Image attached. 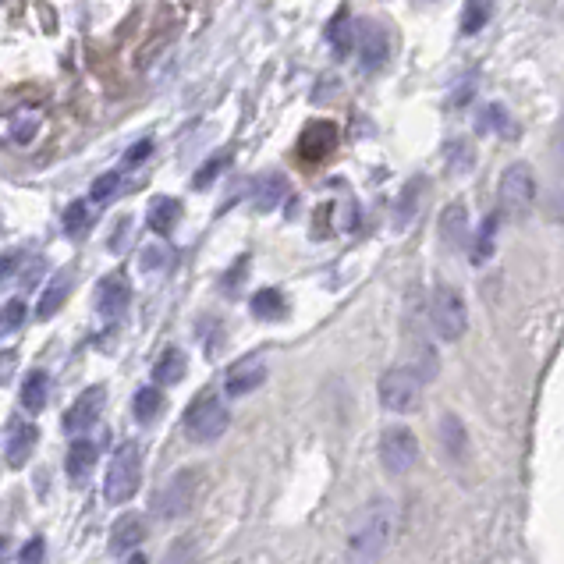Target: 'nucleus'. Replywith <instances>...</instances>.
Wrapping results in <instances>:
<instances>
[{"mask_svg":"<svg viewBox=\"0 0 564 564\" xmlns=\"http://www.w3.org/2000/svg\"><path fill=\"white\" fill-rule=\"evenodd\" d=\"M89 228H93V213H89V206L68 203V210H64V231H68L71 242H82V238L89 235Z\"/></svg>","mask_w":564,"mask_h":564,"instance_id":"nucleus-28","label":"nucleus"},{"mask_svg":"<svg viewBox=\"0 0 564 564\" xmlns=\"http://www.w3.org/2000/svg\"><path fill=\"white\" fill-rule=\"evenodd\" d=\"M25 323V302H8V306L0 309V337H8V334H15L18 327Z\"/></svg>","mask_w":564,"mask_h":564,"instance_id":"nucleus-33","label":"nucleus"},{"mask_svg":"<svg viewBox=\"0 0 564 564\" xmlns=\"http://www.w3.org/2000/svg\"><path fill=\"white\" fill-rule=\"evenodd\" d=\"M419 462V440L408 426H384L380 433V465L391 476H405Z\"/></svg>","mask_w":564,"mask_h":564,"instance_id":"nucleus-8","label":"nucleus"},{"mask_svg":"<svg viewBox=\"0 0 564 564\" xmlns=\"http://www.w3.org/2000/svg\"><path fill=\"white\" fill-rule=\"evenodd\" d=\"M440 238H444L447 249H458V245L469 242V213L462 203H451L440 217Z\"/></svg>","mask_w":564,"mask_h":564,"instance_id":"nucleus-18","label":"nucleus"},{"mask_svg":"<svg viewBox=\"0 0 564 564\" xmlns=\"http://www.w3.org/2000/svg\"><path fill=\"white\" fill-rule=\"evenodd\" d=\"M71 284H75V274H71V270H61V274L50 277V284L43 288L40 306H36V316H40V320H50V316H57V309L68 302Z\"/></svg>","mask_w":564,"mask_h":564,"instance_id":"nucleus-17","label":"nucleus"},{"mask_svg":"<svg viewBox=\"0 0 564 564\" xmlns=\"http://www.w3.org/2000/svg\"><path fill=\"white\" fill-rule=\"evenodd\" d=\"M228 426H231V412L217 394H199L185 412V430L196 444H213V440H220L228 433Z\"/></svg>","mask_w":564,"mask_h":564,"instance_id":"nucleus-3","label":"nucleus"},{"mask_svg":"<svg viewBox=\"0 0 564 564\" xmlns=\"http://www.w3.org/2000/svg\"><path fill=\"white\" fill-rule=\"evenodd\" d=\"M430 323L437 330L440 341H458L469 327V309H465V298L458 295L451 284H437L430 298Z\"/></svg>","mask_w":564,"mask_h":564,"instance_id":"nucleus-4","label":"nucleus"},{"mask_svg":"<svg viewBox=\"0 0 564 564\" xmlns=\"http://www.w3.org/2000/svg\"><path fill=\"white\" fill-rule=\"evenodd\" d=\"M135 419H139L142 426L153 423V419L164 412V394L157 391V387H142L139 394H135V405H132Z\"/></svg>","mask_w":564,"mask_h":564,"instance_id":"nucleus-29","label":"nucleus"},{"mask_svg":"<svg viewBox=\"0 0 564 564\" xmlns=\"http://www.w3.org/2000/svg\"><path fill=\"white\" fill-rule=\"evenodd\" d=\"M199 483H203V479H199L196 469L174 472V476L160 486L157 501H153V515H160L164 522L188 515V511H192V504H196V497H199Z\"/></svg>","mask_w":564,"mask_h":564,"instance_id":"nucleus-6","label":"nucleus"},{"mask_svg":"<svg viewBox=\"0 0 564 564\" xmlns=\"http://www.w3.org/2000/svg\"><path fill=\"white\" fill-rule=\"evenodd\" d=\"M142 536H146V522H142V515L128 511V515H121L118 522H114V529H110V554H128V550L139 547Z\"/></svg>","mask_w":564,"mask_h":564,"instance_id":"nucleus-15","label":"nucleus"},{"mask_svg":"<svg viewBox=\"0 0 564 564\" xmlns=\"http://www.w3.org/2000/svg\"><path fill=\"white\" fill-rule=\"evenodd\" d=\"M355 40H359L362 71H380V68H384L387 57H391V40H387L384 25L373 22V18H362V22L355 25Z\"/></svg>","mask_w":564,"mask_h":564,"instance_id":"nucleus-9","label":"nucleus"},{"mask_svg":"<svg viewBox=\"0 0 564 564\" xmlns=\"http://www.w3.org/2000/svg\"><path fill=\"white\" fill-rule=\"evenodd\" d=\"M178 220H181V203H178V199L157 196L153 203H149V210H146L149 231H157V235H171Z\"/></svg>","mask_w":564,"mask_h":564,"instance_id":"nucleus-20","label":"nucleus"},{"mask_svg":"<svg viewBox=\"0 0 564 564\" xmlns=\"http://www.w3.org/2000/svg\"><path fill=\"white\" fill-rule=\"evenodd\" d=\"M96 465V444L93 440H71L68 447V462H64V469H68V476L75 479V483H82V479H89V472H93Z\"/></svg>","mask_w":564,"mask_h":564,"instance_id":"nucleus-21","label":"nucleus"},{"mask_svg":"<svg viewBox=\"0 0 564 564\" xmlns=\"http://www.w3.org/2000/svg\"><path fill=\"white\" fill-rule=\"evenodd\" d=\"M497 224H501V217H497V213H490V217L483 220V228H479V235H476V245H472V263H476V267H483L486 259L494 256V238H497Z\"/></svg>","mask_w":564,"mask_h":564,"instance_id":"nucleus-30","label":"nucleus"},{"mask_svg":"<svg viewBox=\"0 0 564 564\" xmlns=\"http://www.w3.org/2000/svg\"><path fill=\"white\" fill-rule=\"evenodd\" d=\"M125 185V178H121V171H107L100 174V178L93 181V188H89V196H93V203H107V199L118 196V188Z\"/></svg>","mask_w":564,"mask_h":564,"instance_id":"nucleus-32","label":"nucleus"},{"mask_svg":"<svg viewBox=\"0 0 564 564\" xmlns=\"http://www.w3.org/2000/svg\"><path fill=\"white\" fill-rule=\"evenodd\" d=\"M245 270H249V256H242V259H238V270H235V274H228V281H224V291H238L235 284L245 277Z\"/></svg>","mask_w":564,"mask_h":564,"instance_id":"nucleus-40","label":"nucleus"},{"mask_svg":"<svg viewBox=\"0 0 564 564\" xmlns=\"http://www.w3.org/2000/svg\"><path fill=\"white\" fill-rule=\"evenodd\" d=\"M423 192H426V178H423V174H416V178H412L405 188H401L398 210H394V228H398V231H405L408 224L416 220V213H419V199H423Z\"/></svg>","mask_w":564,"mask_h":564,"instance_id":"nucleus-19","label":"nucleus"},{"mask_svg":"<svg viewBox=\"0 0 564 564\" xmlns=\"http://www.w3.org/2000/svg\"><path fill=\"white\" fill-rule=\"evenodd\" d=\"M497 199H501V210L508 217L522 220L525 213L533 210L536 203V178L529 164H511L501 174V185H497Z\"/></svg>","mask_w":564,"mask_h":564,"instance_id":"nucleus-7","label":"nucleus"},{"mask_svg":"<svg viewBox=\"0 0 564 564\" xmlns=\"http://www.w3.org/2000/svg\"><path fill=\"white\" fill-rule=\"evenodd\" d=\"M440 440H444L447 455L455 458H465V451H469V440H465V426L458 423V416H444L440 419Z\"/></svg>","mask_w":564,"mask_h":564,"instance_id":"nucleus-27","label":"nucleus"},{"mask_svg":"<svg viewBox=\"0 0 564 564\" xmlns=\"http://www.w3.org/2000/svg\"><path fill=\"white\" fill-rule=\"evenodd\" d=\"M47 398H50V376L43 373V369H36V373L25 376V384H22V405L29 408L32 416L47 408Z\"/></svg>","mask_w":564,"mask_h":564,"instance_id":"nucleus-23","label":"nucleus"},{"mask_svg":"<svg viewBox=\"0 0 564 564\" xmlns=\"http://www.w3.org/2000/svg\"><path fill=\"white\" fill-rule=\"evenodd\" d=\"M284 196H288V178L277 171L259 174V181L252 185V206H256L259 213L277 210V206L284 203Z\"/></svg>","mask_w":564,"mask_h":564,"instance_id":"nucleus-14","label":"nucleus"},{"mask_svg":"<svg viewBox=\"0 0 564 564\" xmlns=\"http://www.w3.org/2000/svg\"><path fill=\"white\" fill-rule=\"evenodd\" d=\"M228 164H231L228 153H220V157H213L206 167H199V174H196V178H192V188H210L213 181L220 178V171H224V167H228Z\"/></svg>","mask_w":564,"mask_h":564,"instance_id":"nucleus-34","label":"nucleus"},{"mask_svg":"<svg viewBox=\"0 0 564 564\" xmlns=\"http://www.w3.org/2000/svg\"><path fill=\"white\" fill-rule=\"evenodd\" d=\"M160 263H164V249L142 252V270H160Z\"/></svg>","mask_w":564,"mask_h":564,"instance_id":"nucleus-39","label":"nucleus"},{"mask_svg":"<svg viewBox=\"0 0 564 564\" xmlns=\"http://www.w3.org/2000/svg\"><path fill=\"white\" fill-rule=\"evenodd\" d=\"M18 270V252H0V284Z\"/></svg>","mask_w":564,"mask_h":564,"instance_id":"nucleus-37","label":"nucleus"},{"mask_svg":"<svg viewBox=\"0 0 564 564\" xmlns=\"http://www.w3.org/2000/svg\"><path fill=\"white\" fill-rule=\"evenodd\" d=\"M185 369H188L185 352H181V348H167L157 359V366H153V380H157V384H178L181 376H185Z\"/></svg>","mask_w":564,"mask_h":564,"instance_id":"nucleus-25","label":"nucleus"},{"mask_svg":"<svg viewBox=\"0 0 564 564\" xmlns=\"http://www.w3.org/2000/svg\"><path fill=\"white\" fill-rule=\"evenodd\" d=\"M18 366V355L15 352H0V384L11 376V369Z\"/></svg>","mask_w":564,"mask_h":564,"instance_id":"nucleus-41","label":"nucleus"},{"mask_svg":"<svg viewBox=\"0 0 564 564\" xmlns=\"http://www.w3.org/2000/svg\"><path fill=\"white\" fill-rule=\"evenodd\" d=\"M398 508L391 501H373L355 515L352 529H348V550L359 561H369V557H380L398 536Z\"/></svg>","mask_w":564,"mask_h":564,"instance_id":"nucleus-1","label":"nucleus"},{"mask_svg":"<svg viewBox=\"0 0 564 564\" xmlns=\"http://www.w3.org/2000/svg\"><path fill=\"white\" fill-rule=\"evenodd\" d=\"M103 401H107V391L100 384L89 387V391L79 394V401L64 412V430L68 433H82V430H93L103 416Z\"/></svg>","mask_w":564,"mask_h":564,"instance_id":"nucleus-12","label":"nucleus"},{"mask_svg":"<svg viewBox=\"0 0 564 564\" xmlns=\"http://www.w3.org/2000/svg\"><path fill=\"white\" fill-rule=\"evenodd\" d=\"M139 479H142V447L139 440H125L107 469L103 494H107L110 504H125L139 494Z\"/></svg>","mask_w":564,"mask_h":564,"instance_id":"nucleus-2","label":"nucleus"},{"mask_svg":"<svg viewBox=\"0 0 564 564\" xmlns=\"http://www.w3.org/2000/svg\"><path fill=\"white\" fill-rule=\"evenodd\" d=\"M0 550H8V540H4V536H0Z\"/></svg>","mask_w":564,"mask_h":564,"instance_id":"nucleus-42","label":"nucleus"},{"mask_svg":"<svg viewBox=\"0 0 564 564\" xmlns=\"http://www.w3.org/2000/svg\"><path fill=\"white\" fill-rule=\"evenodd\" d=\"M341 142V132H337L334 121H309L298 135V157L306 164H323Z\"/></svg>","mask_w":564,"mask_h":564,"instance_id":"nucleus-10","label":"nucleus"},{"mask_svg":"<svg viewBox=\"0 0 564 564\" xmlns=\"http://www.w3.org/2000/svg\"><path fill=\"white\" fill-rule=\"evenodd\" d=\"M494 15V0H465L462 8V36H476L479 29H486Z\"/></svg>","mask_w":564,"mask_h":564,"instance_id":"nucleus-26","label":"nucleus"},{"mask_svg":"<svg viewBox=\"0 0 564 564\" xmlns=\"http://www.w3.org/2000/svg\"><path fill=\"white\" fill-rule=\"evenodd\" d=\"M380 401L391 412H416L423 401V376L412 366H394L380 376Z\"/></svg>","mask_w":564,"mask_h":564,"instance_id":"nucleus-5","label":"nucleus"},{"mask_svg":"<svg viewBox=\"0 0 564 564\" xmlns=\"http://www.w3.org/2000/svg\"><path fill=\"white\" fill-rule=\"evenodd\" d=\"M36 444H40V430L32 423H25V419H11L8 444H4V455H8L11 469H22L32 458V451H36Z\"/></svg>","mask_w":564,"mask_h":564,"instance_id":"nucleus-13","label":"nucleus"},{"mask_svg":"<svg viewBox=\"0 0 564 564\" xmlns=\"http://www.w3.org/2000/svg\"><path fill=\"white\" fill-rule=\"evenodd\" d=\"M11 135H15V142H29L32 135H36V118L32 114H15V121H11Z\"/></svg>","mask_w":564,"mask_h":564,"instance_id":"nucleus-35","label":"nucleus"},{"mask_svg":"<svg viewBox=\"0 0 564 564\" xmlns=\"http://www.w3.org/2000/svg\"><path fill=\"white\" fill-rule=\"evenodd\" d=\"M327 43H330V50H334V57L352 54L355 36H352V18H348V11H337L334 22L327 25Z\"/></svg>","mask_w":564,"mask_h":564,"instance_id":"nucleus-24","label":"nucleus"},{"mask_svg":"<svg viewBox=\"0 0 564 564\" xmlns=\"http://www.w3.org/2000/svg\"><path fill=\"white\" fill-rule=\"evenodd\" d=\"M149 153H153V139H139V142H135V146L125 153V164H142V160H146Z\"/></svg>","mask_w":564,"mask_h":564,"instance_id":"nucleus-36","label":"nucleus"},{"mask_svg":"<svg viewBox=\"0 0 564 564\" xmlns=\"http://www.w3.org/2000/svg\"><path fill=\"white\" fill-rule=\"evenodd\" d=\"M267 380V369H263V362L256 359H245L238 362L235 369H231L228 384H224V391H228V398H245V394H252L259 384Z\"/></svg>","mask_w":564,"mask_h":564,"instance_id":"nucleus-16","label":"nucleus"},{"mask_svg":"<svg viewBox=\"0 0 564 564\" xmlns=\"http://www.w3.org/2000/svg\"><path fill=\"white\" fill-rule=\"evenodd\" d=\"M128 302H132V284L125 274H107L96 288V313L103 320H118L128 313Z\"/></svg>","mask_w":564,"mask_h":564,"instance_id":"nucleus-11","label":"nucleus"},{"mask_svg":"<svg viewBox=\"0 0 564 564\" xmlns=\"http://www.w3.org/2000/svg\"><path fill=\"white\" fill-rule=\"evenodd\" d=\"M486 128H490V132H501L504 139H515V135H518V125L508 118V110H504L501 103H490V107L483 110V121H479V132H486Z\"/></svg>","mask_w":564,"mask_h":564,"instance_id":"nucleus-31","label":"nucleus"},{"mask_svg":"<svg viewBox=\"0 0 564 564\" xmlns=\"http://www.w3.org/2000/svg\"><path fill=\"white\" fill-rule=\"evenodd\" d=\"M252 316L256 320H267V323H277L288 316V302H284V295L277 288H259L256 295H252Z\"/></svg>","mask_w":564,"mask_h":564,"instance_id":"nucleus-22","label":"nucleus"},{"mask_svg":"<svg viewBox=\"0 0 564 564\" xmlns=\"http://www.w3.org/2000/svg\"><path fill=\"white\" fill-rule=\"evenodd\" d=\"M18 561H43V540L36 536V540H29V547H22V554H18Z\"/></svg>","mask_w":564,"mask_h":564,"instance_id":"nucleus-38","label":"nucleus"}]
</instances>
